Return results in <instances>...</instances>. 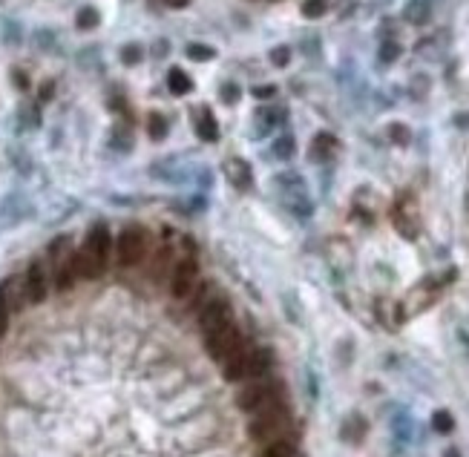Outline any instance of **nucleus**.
<instances>
[{
  "label": "nucleus",
  "mask_w": 469,
  "mask_h": 457,
  "mask_svg": "<svg viewBox=\"0 0 469 457\" xmlns=\"http://www.w3.org/2000/svg\"><path fill=\"white\" fill-rule=\"evenodd\" d=\"M326 0H305L302 3V14L305 18H320V14H326Z\"/></svg>",
  "instance_id": "nucleus-19"
},
{
  "label": "nucleus",
  "mask_w": 469,
  "mask_h": 457,
  "mask_svg": "<svg viewBox=\"0 0 469 457\" xmlns=\"http://www.w3.org/2000/svg\"><path fill=\"white\" fill-rule=\"evenodd\" d=\"M397 55H400V46H397V43H383V49H380V61L389 63V61H395Z\"/></svg>",
  "instance_id": "nucleus-24"
},
{
  "label": "nucleus",
  "mask_w": 469,
  "mask_h": 457,
  "mask_svg": "<svg viewBox=\"0 0 469 457\" xmlns=\"http://www.w3.org/2000/svg\"><path fill=\"white\" fill-rule=\"evenodd\" d=\"M199 282V262L193 256H182L179 262H173L170 276H167V290L173 299H187L193 288Z\"/></svg>",
  "instance_id": "nucleus-5"
},
{
  "label": "nucleus",
  "mask_w": 469,
  "mask_h": 457,
  "mask_svg": "<svg viewBox=\"0 0 469 457\" xmlns=\"http://www.w3.org/2000/svg\"><path fill=\"white\" fill-rule=\"evenodd\" d=\"M167 87H170V92H176V95H187V92L193 89V81L187 78L185 70H170V75H167Z\"/></svg>",
  "instance_id": "nucleus-13"
},
{
  "label": "nucleus",
  "mask_w": 469,
  "mask_h": 457,
  "mask_svg": "<svg viewBox=\"0 0 469 457\" xmlns=\"http://www.w3.org/2000/svg\"><path fill=\"white\" fill-rule=\"evenodd\" d=\"M288 426H291V412L282 400L277 405H268V409L251 414L248 434L253 440H260V443H271V440H277V437H285Z\"/></svg>",
  "instance_id": "nucleus-2"
},
{
  "label": "nucleus",
  "mask_w": 469,
  "mask_h": 457,
  "mask_svg": "<svg viewBox=\"0 0 469 457\" xmlns=\"http://www.w3.org/2000/svg\"><path fill=\"white\" fill-rule=\"evenodd\" d=\"M389 133L395 136V141H397V144H406V141H409V129H403V127H397V124L389 129Z\"/></svg>",
  "instance_id": "nucleus-25"
},
{
  "label": "nucleus",
  "mask_w": 469,
  "mask_h": 457,
  "mask_svg": "<svg viewBox=\"0 0 469 457\" xmlns=\"http://www.w3.org/2000/svg\"><path fill=\"white\" fill-rule=\"evenodd\" d=\"M187 58H193V61H210V58H213V49L205 46V43H190L187 46Z\"/></svg>",
  "instance_id": "nucleus-20"
},
{
  "label": "nucleus",
  "mask_w": 469,
  "mask_h": 457,
  "mask_svg": "<svg viewBox=\"0 0 469 457\" xmlns=\"http://www.w3.org/2000/svg\"><path fill=\"white\" fill-rule=\"evenodd\" d=\"M432 426H435V432H438V434H449L452 429H455V420H452L449 412H435Z\"/></svg>",
  "instance_id": "nucleus-17"
},
{
  "label": "nucleus",
  "mask_w": 469,
  "mask_h": 457,
  "mask_svg": "<svg viewBox=\"0 0 469 457\" xmlns=\"http://www.w3.org/2000/svg\"><path fill=\"white\" fill-rule=\"evenodd\" d=\"M271 371H273V351H271V348H251V357H248V380L271 377Z\"/></svg>",
  "instance_id": "nucleus-9"
},
{
  "label": "nucleus",
  "mask_w": 469,
  "mask_h": 457,
  "mask_svg": "<svg viewBox=\"0 0 469 457\" xmlns=\"http://www.w3.org/2000/svg\"><path fill=\"white\" fill-rule=\"evenodd\" d=\"M98 21H101V18H98V12H95L92 6H87V9H81V12H78V26H81V29H92V26H98Z\"/></svg>",
  "instance_id": "nucleus-18"
},
{
  "label": "nucleus",
  "mask_w": 469,
  "mask_h": 457,
  "mask_svg": "<svg viewBox=\"0 0 469 457\" xmlns=\"http://www.w3.org/2000/svg\"><path fill=\"white\" fill-rule=\"evenodd\" d=\"M294 454H297V443L294 440H288V437L271 440V443L265 446V451H262V457H294Z\"/></svg>",
  "instance_id": "nucleus-12"
},
{
  "label": "nucleus",
  "mask_w": 469,
  "mask_h": 457,
  "mask_svg": "<svg viewBox=\"0 0 469 457\" xmlns=\"http://www.w3.org/2000/svg\"><path fill=\"white\" fill-rule=\"evenodd\" d=\"M225 173H228L231 182L242 190V187H251V167L245 164L242 158H228L225 161Z\"/></svg>",
  "instance_id": "nucleus-10"
},
{
  "label": "nucleus",
  "mask_w": 469,
  "mask_h": 457,
  "mask_svg": "<svg viewBox=\"0 0 469 457\" xmlns=\"http://www.w3.org/2000/svg\"><path fill=\"white\" fill-rule=\"evenodd\" d=\"M118 268H136L144 262L147 256V231L141 224H127L116 239V248H112Z\"/></svg>",
  "instance_id": "nucleus-3"
},
{
  "label": "nucleus",
  "mask_w": 469,
  "mask_h": 457,
  "mask_svg": "<svg viewBox=\"0 0 469 457\" xmlns=\"http://www.w3.org/2000/svg\"><path fill=\"white\" fill-rule=\"evenodd\" d=\"M121 61H124V63H138V61H141V49H138L136 43L124 46V49H121Z\"/></svg>",
  "instance_id": "nucleus-22"
},
{
  "label": "nucleus",
  "mask_w": 469,
  "mask_h": 457,
  "mask_svg": "<svg viewBox=\"0 0 469 457\" xmlns=\"http://www.w3.org/2000/svg\"><path fill=\"white\" fill-rule=\"evenodd\" d=\"M242 346H245V339H242L236 322H228V325H222V328H213L205 334V348L210 354V360H216V363L231 360Z\"/></svg>",
  "instance_id": "nucleus-4"
},
{
  "label": "nucleus",
  "mask_w": 469,
  "mask_h": 457,
  "mask_svg": "<svg viewBox=\"0 0 469 457\" xmlns=\"http://www.w3.org/2000/svg\"><path fill=\"white\" fill-rule=\"evenodd\" d=\"M334 150V138L329 136V133H320L317 138H314V144H311V158H326L329 153Z\"/></svg>",
  "instance_id": "nucleus-15"
},
{
  "label": "nucleus",
  "mask_w": 469,
  "mask_h": 457,
  "mask_svg": "<svg viewBox=\"0 0 469 457\" xmlns=\"http://www.w3.org/2000/svg\"><path fill=\"white\" fill-rule=\"evenodd\" d=\"M273 92H277V87H271V84H268V87H256V89H253V95H256V98H271Z\"/></svg>",
  "instance_id": "nucleus-26"
},
{
  "label": "nucleus",
  "mask_w": 469,
  "mask_h": 457,
  "mask_svg": "<svg viewBox=\"0 0 469 457\" xmlns=\"http://www.w3.org/2000/svg\"><path fill=\"white\" fill-rule=\"evenodd\" d=\"M273 153H277L280 158H288L291 153H294V138H291V136L277 138V144H273Z\"/></svg>",
  "instance_id": "nucleus-21"
},
{
  "label": "nucleus",
  "mask_w": 469,
  "mask_h": 457,
  "mask_svg": "<svg viewBox=\"0 0 469 457\" xmlns=\"http://www.w3.org/2000/svg\"><path fill=\"white\" fill-rule=\"evenodd\" d=\"M147 133L156 138V141H161L167 136V121H165V116L161 112H153L150 116V121H147Z\"/></svg>",
  "instance_id": "nucleus-16"
},
{
  "label": "nucleus",
  "mask_w": 469,
  "mask_h": 457,
  "mask_svg": "<svg viewBox=\"0 0 469 457\" xmlns=\"http://www.w3.org/2000/svg\"><path fill=\"white\" fill-rule=\"evenodd\" d=\"M446 457H461V454H458V449H449V451H446Z\"/></svg>",
  "instance_id": "nucleus-29"
},
{
  "label": "nucleus",
  "mask_w": 469,
  "mask_h": 457,
  "mask_svg": "<svg viewBox=\"0 0 469 457\" xmlns=\"http://www.w3.org/2000/svg\"><path fill=\"white\" fill-rule=\"evenodd\" d=\"M190 3V0H165V6H170V9H185Z\"/></svg>",
  "instance_id": "nucleus-28"
},
{
  "label": "nucleus",
  "mask_w": 469,
  "mask_h": 457,
  "mask_svg": "<svg viewBox=\"0 0 469 457\" xmlns=\"http://www.w3.org/2000/svg\"><path fill=\"white\" fill-rule=\"evenodd\" d=\"M271 61L277 63V67H285V63L291 61V49H288V46H280V49H273V52H271Z\"/></svg>",
  "instance_id": "nucleus-23"
},
{
  "label": "nucleus",
  "mask_w": 469,
  "mask_h": 457,
  "mask_svg": "<svg viewBox=\"0 0 469 457\" xmlns=\"http://www.w3.org/2000/svg\"><path fill=\"white\" fill-rule=\"evenodd\" d=\"M21 290H23V302L29 305H41L50 297V273H46L43 262H32L26 273L21 276Z\"/></svg>",
  "instance_id": "nucleus-7"
},
{
  "label": "nucleus",
  "mask_w": 469,
  "mask_h": 457,
  "mask_svg": "<svg viewBox=\"0 0 469 457\" xmlns=\"http://www.w3.org/2000/svg\"><path fill=\"white\" fill-rule=\"evenodd\" d=\"M285 400V385L273 377H262V380H248V385H242V391L236 394V405L245 414H256L268 409V405H277Z\"/></svg>",
  "instance_id": "nucleus-1"
},
{
  "label": "nucleus",
  "mask_w": 469,
  "mask_h": 457,
  "mask_svg": "<svg viewBox=\"0 0 469 457\" xmlns=\"http://www.w3.org/2000/svg\"><path fill=\"white\" fill-rule=\"evenodd\" d=\"M236 92H239V89H236L233 84H228V87H225V101L233 104V101H236Z\"/></svg>",
  "instance_id": "nucleus-27"
},
{
  "label": "nucleus",
  "mask_w": 469,
  "mask_h": 457,
  "mask_svg": "<svg viewBox=\"0 0 469 457\" xmlns=\"http://www.w3.org/2000/svg\"><path fill=\"white\" fill-rule=\"evenodd\" d=\"M429 9H432V0H409L406 6V18L412 23H424L429 18Z\"/></svg>",
  "instance_id": "nucleus-14"
},
{
  "label": "nucleus",
  "mask_w": 469,
  "mask_h": 457,
  "mask_svg": "<svg viewBox=\"0 0 469 457\" xmlns=\"http://www.w3.org/2000/svg\"><path fill=\"white\" fill-rule=\"evenodd\" d=\"M196 133H199V138H205V141H216V138H219L216 118H213V112H210L207 107H205L202 112H196Z\"/></svg>",
  "instance_id": "nucleus-11"
},
{
  "label": "nucleus",
  "mask_w": 469,
  "mask_h": 457,
  "mask_svg": "<svg viewBox=\"0 0 469 457\" xmlns=\"http://www.w3.org/2000/svg\"><path fill=\"white\" fill-rule=\"evenodd\" d=\"M81 248H84V253L92 259V265L98 268L101 276H104V270L110 268V259H112V248H116V244H112V236H110V227L101 224V222L92 224Z\"/></svg>",
  "instance_id": "nucleus-6"
},
{
  "label": "nucleus",
  "mask_w": 469,
  "mask_h": 457,
  "mask_svg": "<svg viewBox=\"0 0 469 457\" xmlns=\"http://www.w3.org/2000/svg\"><path fill=\"white\" fill-rule=\"evenodd\" d=\"M233 322V311H231V302L228 297H222V293H213V297H207L199 308V325L202 331H213V328H222V325Z\"/></svg>",
  "instance_id": "nucleus-8"
}]
</instances>
